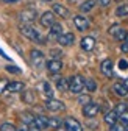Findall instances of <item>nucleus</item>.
<instances>
[{
	"instance_id": "1",
	"label": "nucleus",
	"mask_w": 128,
	"mask_h": 131,
	"mask_svg": "<svg viewBox=\"0 0 128 131\" xmlns=\"http://www.w3.org/2000/svg\"><path fill=\"white\" fill-rule=\"evenodd\" d=\"M19 31L22 33V36H25V38L30 39V41H35V42H45V39L41 36V33H39L38 30H35L31 25H28V24L20 25Z\"/></svg>"
},
{
	"instance_id": "2",
	"label": "nucleus",
	"mask_w": 128,
	"mask_h": 131,
	"mask_svg": "<svg viewBox=\"0 0 128 131\" xmlns=\"http://www.w3.org/2000/svg\"><path fill=\"white\" fill-rule=\"evenodd\" d=\"M84 89V78L81 75H73L69 80V91L73 94H80Z\"/></svg>"
},
{
	"instance_id": "3",
	"label": "nucleus",
	"mask_w": 128,
	"mask_h": 131,
	"mask_svg": "<svg viewBox=\"0 0 128 131\" xmlns=\"http://www.w3.org/2000/svg\"><path fill=\"white\" fill-rule=\"evenodd\" d=\"M36 17H38V13L33 8H27L19 13V20L24 24H33L36 20Z\"/></svg>"
},
{
	"instance_id": "4",
	"label": "nucleus",
	"mask_w": 128,
	"mask_h": 131,
	"mask_svg": "<svg viewBox=\"0 0 128 131\" xmlns=\"http://www.w3.org/2000/svg\"><path fill=\"white\" fill-rule=\"evenodd\" d=\"M55 22H56V14L53 11H45L41 16V25L45 27V28H50Z\"/></svg>"
},
{
	"instance_id": "5",
	"label": "nucleus",
	"mask_w": 128,
	"mask_h": 131,
	"mask_svg": "<svg viewBox=\"0 0 128 131\" xmlns=\"http://www.w3.org/2000/svg\"><path fill=\"white\" fill-rule=\"evenodd\" d=\"M56 39H58V42H59L61 45L69 47V45H72V44L75 42V35H73V33H70V31H66V33H61Z\"/></svg>"
},
{
	"instance_id": "6",
	"label": "nucleus",
	"mask_w": 128,
	"mask_h": 131,
	"mask_svg": "<svg viewBox=\"0 0 128 131\" xmlns=\"http://www.w3.org/2000/svg\"><path fill=\"white\" fill-rule=\"evenodd\" d=\"M99 111H100V106L95 105V103H92V102H89L88 105L83 106V114H84L86 117H89V119L95 117V116L99 114Z\"/></svg>"
},
{
	"instance_id": "7",
	"label": "nucleus",
	"mask_w": 128,
	"mask_h": 131,
	"mask_svg": "<svg viewBox=\"0 0 128 131\" xmlns=\"http://www.w3.org/2000/svg\"><path fill=\"white\" fill-rule=\"evenodd\" d=\"M30 59L35 67H42L44 66V53L39 50H31L30 52Z\"/></svg>"
},
{
	"instance_id": "8",
	"label": "nucleus",
	"mask_w": 128,
	"mask_h": 131,
	"mask_svg": "<svg viewBox=\"0 0 128 131\" xmlns=\"http://www.w3.org/2000/svg\"><path fill=\"white\" fill-rule=\"evenodd\" d=\"M45 108L52 111V112H58V111H62L64 109V103L61 100H55V98H49L45 103Z\"/></svg>"
},
{
	"instance_id": "9",
	"label": "nucleus",
	"mask_w": 128,
	"mask_h": 131,
	"mask_svg": "<svg viewBox=\"0 0 128 131\" xmlns=\"http://www.w3.org/2000/svg\"><path fill=\"white\" fill-rule=\"evenodd\" d=\"M64 126H66L67 131H83L81 123H80L77 119H73V117H67L66 120H64Z\"/></svg>"
},
{
	"instance_id": "10",
	"label": "nucleus",
	"mask_w": 128,
	"mask_h": 131,
	"mask_svg": "<svg viewBox=\"0 0 128 131\" xmlns=\"http://www.w3.org/2000/svg\"><path fill=\"white\" fill-rule=\"evenodd\" d=\"M73 24H75V27L80 31H84V30L89 28V19L84 17V16H75V17H73Z\"/></svg>"
},
{
	"instance_id": "11",
	"label": "nucleus",
	"mask_w": 128,
	"mask_h": 131,
	"mask_svg": "<svg viewBox=\"0 0 128 131\" xmlns=\"http://www.w3.org/2000/svg\"><path fill=\"white\" fill-rule=\"evenodd\" d=\"M52 8H53V13H55L56 16H59L61 19H67V17H69V14H70L69 9H67L66 6H64V5H59V3H55Z\"/></svg>"
},
{
	"instance_id": "12",
	"label": "nucleus",
	"mask_w": 128,
	"mask_h": 131,
	"mask_svg": "<svg viewBox=\"0 0 128 131\" xmlns=\"http://www.w3.org/2000/svg\"><path fill=\"white\" fill-rule=\"evenodd\" d=\"M47 69H49V72H52V73H59L61 69H62V62L59 59H50L47 62Z\"/></svg>"
},
{
	"instance_id": "13",
	"label": "nucleus",
	"mask_w": 128,
	"mask_h": 131,
	"mask_svg": "<svg viewBox=\"0 0 128 131\" xmlns=\"http://www.w3.org/2000/svg\"><path fill=\"white\" fill-rule=\"evenodd\" d=\"M100 70H102V73L106 75V77H113V61H111V59L102 61V64H100Z\"/></svg>"
},
{
	"instance_id": "14",
	"label": "nucleus",
	"mask_w": 128,
	"mask_h": 131,
	"mask_svg": "<svg viewBox=\"0 0 128 131\" xmlns=\"http://www.w3.org/2000/svg\"><path fill=\"white\" fill-rule=\"evenodd\" d=\"M24 83L22 81H11V83H8L6 84V88H5V92H20V91H24Z\"/></svg>"
},
{
	"instance_id": "15",
	"label": "nucleus",
	"mask_w": 128,
	"mask_h": 131,
	"mask_svg": "<svg viewBox=\"0 0 128 131\" xmlns=\"http://www.w3.org/2000/svg\"><path fill=\"white\" fill-rule=\"evenodd\" d=\"M80 45H81V48L84 52H91L92 48L95 47V39L91 38V36H86V38L81 39V44H80Z\"/></svg>"
},
{
	"instance_id": "16",
	"label": "nucleus",
	"mask_w": 128,
	"mask_h": 131,
	"mask_svg": "<svg viewBox=\"0 0 128 131\" xmlns=\"http://www.w3.org/2000/svg\"><path fill=\"white\" fill-rule=\"evenodd\" d=\"M105 123L106 125H114V123H117V120H119V114L116 112V111H109V112H106L105 114Z\"/></svg>"
},
{
	"instance_id": "17",
	"label": "nucleus",
	"mask_w": 128,
	"mask_h": 131,
	"mask_svg": "<svg viewBox=\"0 0 128 131\" xmlns=\"http://www.w3.org/2000/svg\"><path fill=\"white\" fill-rule=\"evenodd\" d=\"M113 91H114L119 97H125V95L128 94V86H126L125 83H116V84L113 86Z\"/></svg>"
},
{
	"instance_id": "18",
	"label": "nucleus",
	"mask_w": 128,
	"mask_h": 131,
	"mask_svg": "<svg viewBox=\"0 0 128 131\" xmlns=\"http://www.w3.org/2000/svg\"><path fill=\"white\" fill-rule=\"evenodd\" d=\"M95 3H97L95 0H86V2H83L81 6H80V11H81V13H89V11L94 9Z\"/></svg>"
},
{
	"instance_id": "19",
	"label": "nucleus",
	"mask_w": 128,
	"mask_h": 131,
	"mask_svg": "<svg viewBox=\"0 0 128 131\" xmlns=\"http://www.w3.org/2000/svg\"><path fill=\"white\" fill-rule=\"evenodd\" d=\"M41 129H44V128H47L49 126V117H45V116H39V117H35V120H33Z\"/></svg>"
},
{
	"instance_id": "20",
	"label": "nucleus",
	"mask_w": 128,
	"mask_h": 131,
	"mask_svg": "<svg viewBox=\"0 0 128 131\" xmlns=\"http://www.w3.org/2000/svg\"><path fill=\"white\" fill-rule=\"evenodd\" d=\"M61 33H62V27H61V24L55 22V24L50 27V36H52V38H58Z\"/></svg>"
},
{
	"instance_id": "21",
	"label": "nucleus",
	"mask_w": 128,
	"mask_h": 131,
	"mask_svg": "<svg viewBox=\"0 0 128 131\" xmlns=\"http://www.w3.org/2000/svg\"><path fill=\"white\" fill-rule=\"evenodd\" d=\"M116 14L119 16V17H125V16H128V3L119 5L117 9H116Z\"/></svg>"
},
{
	"instance_id": "22",
	"label": "nucleus",
	"mask_w": 128,
	"mask_h": 131,
	"mask_svg": "<svg viewBox=\"0 0 128 131\" xmlns=\"http://www.w3.org/2000/svg\"><path fill=\"white\" fill-rule=\"evenodd\" d=\"M22 100L25 102V103H33L35 102V94L33 92H31V91H25L24 94H22Z\"/></svg>"
},
{
	"instance_id": "23",
	"label": "nucleus",
	"mask_w": 128,
	"mask_h": 131,
	"mask_svg": "<svg viewBox=\"0 0 128 131\" xmlns=\"http://www.w3.org/2000/svg\"><path fill=\"white\" fill-rule=\"evenodd\" d=\"M56 88H58L59 91H67V89H69V81L64 80V78H59V80L56 81Z\"/></svg>"
},
{
	"instance_id": "24",
	"label": "nucleus",
	"mask_w": 128,
	"mask_h": 131,
	"mask_svg": "<svg viewBox=\"0 0 128 131\" xmlns=\"http://www.w3.org/2000/svg\"><path fill=\"white\" fill-rule=\"evenodd\" d=\"M84 88L89 91V92H94L97 89V83H95L94 80H84Z\"/></svg>"
},
{
	"instance_id": "25",
	"label": "nucleus",
	"mask_w": 128,
	"mask_h": 131,
	"mask_svg": "<svg viewBox=\"0 0 128 131\" xmlns=\"http://www.w3.org/2000/svg\"><path fill=\"white\" fill-rule=\"evenodd\" d=\"M61 125H62L61 119H58V117H49V126H52V128H59Z\"/></svg>"
},
{
	"instance_id": "26",
	"label": "nucleus",
	"mask_w": 128,
	"mask_h": 131,
	"mask_svg": "<svg viewBox=\"0 0 128 131\" xmlns=\"http://www.w3.org/2000/svg\"><path fill=\"white\" fill-rule=\"evenodd\" d=\"M42 89H44V92H45V95L49 97V98H52L53 97V91H52V88H50V84L47 83V81H44L42 83Z\"/></svg>"
},
{
	"instance_id": "27",
	"label": "nucleus",
	"mask_w": 128,
	"mask_h": 131,
	"mask_svg": "<svg viewBox=\"0 0 128 131\" xmlns=\"http://www.w3.org/2000/svg\"><path fill=\"white\" fill-rule=\"evenodd\" d=\"M125 36H126V31L122 30V28H119V30L116 31V35H114V38H116L117 41H125Z\"/></svg>"
},
{
	"instance_id": "28",
	"label": "nucleus",
	"mask_w": 128,
	"mask_h": 131,
	"mask_svg": "<svg viewBox=\"0 0 128 131\" xmlns=\"http://www.w3.org/2000/svg\"><path fill=\"white\" fill-rule=\"evenodd\" d=\"M20 117H22V120H24V122H25L27 125H28V123H31V122H33V120H35V117H33V116H31V114H30V112H24V114H22V116H20Z\"/></svg>"
},
{
	"instance_id": "29",
	"label": "nucleus",
	"mask_w": 128,
	"mask_h": 131,
	"mask_svg": "<svg viewBox=\"0 0 128 131\" xmlns=\"http://www.w3.org/2000/svg\"><path fill=\"white\" fill-rule=\"evenodd\" d=\"M0 131H16V126L13 123H2L0 125Z\"/></svg>"
},
{
	"instance_id": "30",
	"label": "nucleus",
	"mask_w": 128,
	"mask_h": 131,
	"mask_svg": "<svg viewBox=\"0 0 128 131\" xmlns=\"http://www.w3.org/2000/svg\"><path fill=\"white\" fill-rule=\"evenodd\" d=\"M89 102H91V97H89V95H80V97H78V103L81 105V106L88 105Z\"/></svg>"
},
{
	"instance_id": "31",
	"label": "nucleus",
	"mask_w": 128,
	"mask_h": 131,
	"mask_svg": "<svg viewBox=\"0 0 128 131\" xmlns=\"http://www.w3.org/2000/svg\"><path fill=\"white\" fill-rule=\"evenodd\" d=\"M119 120H120V123L122 125H128V111H125V112H122V114H119Z\"/></svg>"
},
{
	"instance_id": "32",
	"label": "nucleus",
	"mask_w": 128,
	"mask_h": 131,
	"mask_svg": "<svg viewBox=\"0 0 128 131\" xmlns=\"http://www.w3.org/2000/svg\"><path fill=\"white\" fill-rule=\"evenodd\" d=\"M109 131H126V128H125V125H122V123H114V125H111Z\"/></svg>"
},
{
	"instance_id": "33",
	"label": "nucleus",
	"mask_w": 128,
	"mask_h": 131,
	"mask_svg": "<svg viewBox=\"0 0 128 131\" xmlns=\"http://www.w3.org/2000/svg\"><path fill=\"white\" fill-rule=\"evenodd\" d=\"M117 114H122V112H125V111H128V105H125V103H119L117 106H116V109H114Z\"/></svg>"
},
{
	"instance_id": "34",
	"label": "nucleus",
	"mask_w": 128,
	"mask_h": 131,
	"mask_svg": "<svg viewBox=\"0 0 128 131\" xmlns=\"http://www.w3.org/2000/svg\"><path fill=\"white\" fill-rule=\"evenodd\" d=\"M6 70L11 72V73H20V69L16 67V66H9V67H6Z\"/></svg>"
},
{
	"instance_id": "35",
	"label": "nucleus",
	"mask_w": 128,
	"mask_h": 131,
	"mask_svg": "<svg viewBox=\"0 0 128 131\" xmlns=\"http://www.w3.org/2000/svg\"><path fill=\"white\" fill-rule=\"evenodd\" d=\"M119 67H120L122 70L128 69V61H125V59H120V61H119Z\"/></svg>"
},
{
	"instance_id": "36",
	"label": "nucleus",
	"mask_w": 128,
	"mask_h": 131,
	"mask_svg": "<svg viewBox=\"0 0 128 131\" xmlns=\"http://www.w3.org/2000/svg\"><path fill=\"white\" fill-rule=\"evenodd\" d=\"M6 80H0V94H3L5 92V88H6Z\"/></svg>"
},
{
	"instance_id": "37",
	"label": "nucleus",
	"mask_w": 128,
	"mask_h": 131,
	"mask_svg": "<svg viewBox=\"0 0 128 131\" xmlns=\"http://www.w3.org/2000/svg\"><path fill=\"white\" fill-rule=\"evenodd\" d=\"M120 50L123 53H128V41H123V44L120 45Z\"/></svg>"
},
{
	"instance_id": "38",
	"label": "nucleus",
	"mask_w": 128,
	"mask_h": 131,
	"mask_svg": "<svg viewBox=\"0 0 128 131\" xmlns=\"http://www.w3.org/2000/svg\"><path fill=\"white\" fill-rule=\"evenodd\" d=\"M117 30H119V25H113V27H111V28H109V35H113V36H114Z\"/></svg>"
},
{
	"instance_id": "39",
	"label": "nucleus",
	"mask_w": 128,
	"mask_h": 131,
	"mask_svg": "<svg viewBox=\"0 0 128 131\" xmlns=\"http://www.w3.org/2000/svg\"><path fill=\"white\" fill-rule=\"evenodd\" d=\"M99 3H100L102 6H108V5L111 3V0H99Z\"/></svg>"
},
{
	"instance_id": "40",
	"label": "nucleus",
	"mask_w": 128,
	"mask_h": 131,
	"mask_svg": "<svg viewBox=\"0 0 128 131\" xmlns=\"http://www.w3.org/2000/svg\"><path fill=\"white\" fill-rule=\"evenodd\" d=\"M2 2H5V3H16V2H19V0H2Z\"/></svg>"
},
{
	"instance_id": "41",
	"label": "nucleus",
	"mask_w": 128,
	"mask_h": 131,
	"mask_svg": "<svg viewBox=\"0 0 128 131\" xmlns=\"http://www.w3.org/2000/svg\"><path fill=\"white\" fill-rule=\"evenodd\" d=\"M125 41H128V31H126V36H125Z\"/></svg>"
},
{
	"instance_id": "42",
	"label": "nucleus",
	"mask_w": 128,
	"mask_h": 131,
	"mask_svg": "<svg viewBox=\"0 0 128 131\" xmlns=\"http://www.w3.org/2000/svg\"><path fill=\"white\" fill-rule=\"evenodd\" d=\"M44 2H52V0H44Z\"/></svg>"
},
{
	"instance_id": "43",
	"label": "nucleus",
	"mask_w": 128,
	"mask_h": 131,
	"mask_svg": "<svg viewBox=\"0 0 128 131\" xmlns=\"http://www.w3.org/2000/svg\"><path fill=\"white\" fill-rule=\"evenodd\" d=\"M126 131H128V125H126Z\"/></svg>"
}]
</instances>
